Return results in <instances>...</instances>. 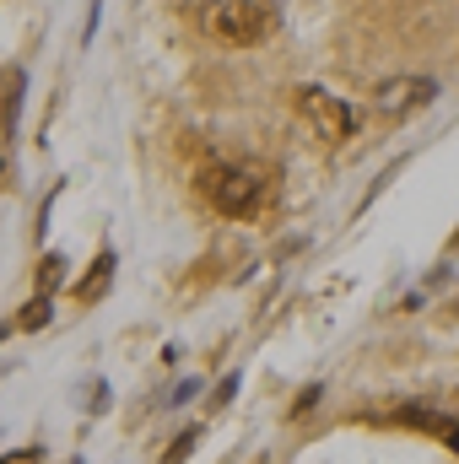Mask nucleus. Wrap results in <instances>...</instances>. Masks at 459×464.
<instances>
[{
  "mask_svg": "<svg viewBox=\"0 0 459 464\" xmlns=\"http://www.w3.org/2000/svg\"><path fill=\"white\" fill-rule=\"evenodd\" d=\"M60 276H65V259H60V254H49V259H44V286H54Z\"/></svg>",
  "mask_w": 459,
  "mask_h": 464,
  "instance_id": "nucleus-11",
  "label": "nucleus"
},
{
  "mask_svg": "<svg viewBox=\"0 0 459 464\" xmlns=\"http://www.w3.org/2000/svg\"><path fill=\"white\" fill-rule=\"evenodd\" d=\"M200 22H206L211 38H222L232 49H249L276 27V5L270 0H206Z\"/></svg>",
  "mask_w": 459,
  "mask_h": 464,
  "instance_id": "nucleus-2",
  "label": "nucleus"
},
{
  "mask_svg": "<svg viewBox=\"0 0 459 464\" xmlns=\"http://www.w3.org/2000/svg\"><path fill=\"white\" fill-rule=\"evenodd\" d=\"M0 464H44L38 449H11V454H0Z\"/></svg>",
  "mask_w": 459,
  "mask_h": 464,
  "instance_id": "nucleus-10",
  "label": "nucleus"
},
{
  "mask_svg": "<svg viewBox=\"0 0 459 464\" xmlns=\"http://www.w3.org/2000/svg\"><path fill=\"white\" fill-rule=\"evenodd\" d=\"M22 71H5V114H0V130L5 135H16V114H22Z\"/></svg>",
  "mask_w": 459,
  "mask_h": 464,
  "instance_id": "nucleus-7",
  "label": "nucleus"
},
{
  "mask_svg": "<svg viewBox=\"0 0 459 464\" xmlns=\"http://www.w3.org/2000/svg\"><path fill=\"white\" fill-rule=\"evenodd\" d=\"M298 114H303V124L319 140H330V146L351 140V130H356V109L341 103L336 92H325V87H298Z\"/></svg>",
  "mask_w": 459,
  "mask_h": 464,
  "instance_id": "nucleus-3",
  "label": "nucleus"
},
{
  "mask_svg": "<svg viewBox=\"0 0 459 464\" xmlns=\"http://www.w3.org/2000/svg\"><path fill=\"white\" fill-rule=\"evenodd\" d=\"M389 421H395V427H411V432H433V438H444V443L459 454V421H454V416H444V411H427V405H400Z\"/></svg>",
  "mask_w": 459,
  "mask_h": 464,
  "instance_id": "nucleus-5",
  "label": "nucleus"
},
{
  "mask_svg": "<svg viewBox=\"0 0 459 464\" xmlns=\"http://www.w3.org/2000/svg\"><path fill=\"white\" fill-rule=\"evenodd\" d=\"M16 324H22V330H44V324H49V297H33V303L16 314Z\"/></svg>",
  "mask_w": 459,
  "mask_h": 464,
  "instance_id": "nucleus-9",
  "label": "nucleus"
},
{
  "mask_svg": "<svg viewBox=\"0 0 459 464\" xmlns=\"http://www.w3.org/2000/svg\"><path fill=\"white\" fill-rule=\"evenodd\" d=\"M200 195L222 217H254L265 206V195H270V179L254 162H206L200 168Z\"/></svg>",
  "mask_w": 459,
  "mask_h": 464,
  "instance_id": "nucleus-1",
  "label": "nucleus"
},
{
  "mask_svg": "<svg viewBox=\"0 0 459 464\" xmlns=\"http://www.w3.org/2000/svg\"><path fill=\"white\" fill-rule=\"evenodd\" d=\"M109 281H114V254L103 248V254L93 259V270H87V276L76 281V303H82V308H87V303H98V297L109 292Z\"/></svg>",
  "mask_w": 459,
  "mask_h": 464,
  "instance_id": "nucleus-6",
  "label": "nucleus"
},
{
  "mask_svg": "<svg viewBox=\"0 0 459 464\" xmlns=\"http://www.w3.org/2000/svg\"><path fill=\"white\" fill-rule=\"evenodd\" d=\"M232 394H238V378H222V389H217V405H228Z\"/></svg>",
  "mask_w": 459,
  "mask_h": 464,
  "instance_id": "nucleus-13",
  "label": "nucleus"
},
{
  "mask_svg": "<svg viewBox=\"0 0 459 464\" xmlns=\"http://www.w3.org/2000/svg\"><path fill=\"white\" fill-rule=\"evenodd\" d=\"M319 394H325L319 383H314V389H303V400H298V416H303V411H314V405H319Z\"/></svg>",
  "mask_w": 459,
  "mask_h": 464,
  "instance_id": "nucleus-12",
  "label": "nucleus"
},
{
  "mask_svg": "<svg viewBox=\"0 0 459 464\" xmlns=\"http://www.w3.org/2000/svg\"><path fill=\"white\" fill-rule=\"evenodd\" d=\"M433 98H438V87L427 76H395V82H384L373 92V109L384 119H400V114H411V109H427Z\"/></svg>",
  "mask_w": 459,
  "mask_h": 464,
  "instance_id": "nucleus-4",
  "label": "nucleus"
},
{
  "mask_svg": "<svg viewBox=\"0 0 459 464\" xmlns=\"http://www.w3.org/2000/svg\"><path fill=\"white\" fill-rule=\"evenodd\" d=\"M195 443H200V432H195V427H190V432H179V438H173V449H168L157 464H184L190 454H195Z\"/></svg>",
  "mask_w": 459,
  "mask_h": 464,
  "instance_id": "nucleus-8",
  "label": "nucleus"
}]
</instances>
